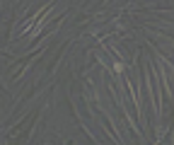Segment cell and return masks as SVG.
Masks as SVG:
<instances>
[{
	"label": "cell",
	"mask_w": 174,
	"mask_h": 145,
	"mask_svg": "<svg viewBox=\"0 0 174 145\" xmlns=\"http://www.w3.org/2000/svg\"><path fill=\"white\" fill-rule=\"evenodd\" d=\"M114 70L116 72H124V63H114Z\"/></svg>",
	"instance_id": "obj_1"
}]
</instances>
